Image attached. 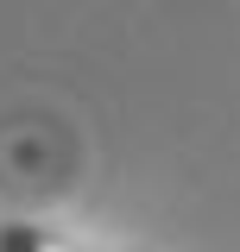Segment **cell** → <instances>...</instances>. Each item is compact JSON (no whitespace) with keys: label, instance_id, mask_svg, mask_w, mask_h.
I'll return each mask as SVG.
<instances>
[{"label":"cell","instance_id":"6da1fadb","mask_svg":"<svg viewBox=\"0 0 240 252\" xmlns=\"http://www.w3.org/2000/svg\"><path fill=\"white\" fill-rule=\"evenodd\" d=\"M0 252H89V246L63 240L51 227H32V220H6V227H0Z\"/></svg>","mask_w":240,"mask_h":252}]
</instances>
